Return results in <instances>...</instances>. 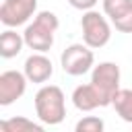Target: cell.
I'll list each match as a JSON object with an SVG mask.
<instances>
[{
  "label": "cell",
  "mask_w": 132,
  "mask_h": 132,
  "mask_svg": "<svg viewBox=\"0 0 132 132\" xmlns=\"http://www.w3.org/2000/svg\"><path fill=\"white\" fill-rule=\"evenodd\" d=\"M33 103L41 124L58 126L66 118V97H64V91L56 85H43L35 93Z\"/></svg>",
  "instance_id": "2"
},
{
  "label": "cell",
  "mask_w": 132,
  "mask_h": 132,
  "mask_svg": "<svg viewBox=\"0 0 132 132\" xmlns=\"http://www.w3.org/2000/svg\"><path fill=\"white\" fill-rule=\"evenodd\" d=\"M80 29H82V41L93 50L107 45V41L111 39V27H109L107 19L93 8L85 10V14L80 19Z\"/></svg>",
  "instance_id": "4"
},
{
  "label": "cell",
  "mask_w": 132,
  "mask_h": 132,
  "mask_svg": "<svg viewBox=\"0 0 132 132\" xmlns=\"http://www.w3.org/2000/svg\"><path fill=\"white\" fill-rule=\"evenodd\" d=\"M37 12V0H4L0 6V21L4 27L25 25Z\"/></svg>",
  "instance_id": "6"
},
{
  "label": "cell",
  "mask_w": 132,
  "mask_h": 132,
  "mask_svg": "<svg viewBox=\"0 0 132 132\" xmlns=\"http://www.w3.org/2000/svg\"><path fill=\"white\" fill-rule=\"evenodd\" d=\"M93 64H95L93 47H89L85 41L68 45L62 52V56H60V66L70 76H82V74H87L93 68Z\"/></svg>",
  "instance_id": "5"
},
{
  "label": "cell",
  "mask_w": 132,
  "mask_h": 132,
  "mask_svg": "<svg viewBox=\"0 0 132 132\" xmlns=\"http://www.w3.org/2000/svg\"><path fill=\"white\" fill-rule=\"evenodd\" d=\"M72 103L78 111H93L97 107H103V101H101V95L97 93V89L87 82V85H78L74 91H72Z\"/></svg>",
  "instance_id": "10"
},
{
  "label": "cell",
  "mask_w": 132,
  "mask_h": 132,
  "mask_svg": "<svg viewBox=\"0 0 132 132\" xmlns=\"http://www.w3.org/2000/svg\"><path fill=\"white\" fill-rule=\"evenodd\" d=\"M103 12L120 33H132V0H103Z\"/></svg>",
  "instance_id": "8"
},
{
  "label": "cell",
  "mask_w": 132,
  "mask_h": 132,
  "mask_svg": "<svg viewBox=\"0 0 132 132\" xmlns=\"http://www.w3.org/2000/svg\"><path fill=\"white\" fill-rule=\"evenodd\" d=\"M111 105H113V109L118 111V116L124 122L132 124V89H120L113 95Z\"/></svg>",
  "instance_id": "12"
},
{
  "label": "cell",
  "mask_w": 132,
  "mask_h": 132,
  "mask_svg": "<svg viewBox=\"0 0 132 132\" xmlns=\"http://www.w3.org/2000/svg\"><path fill=\"white\" fill-rule=\"evenodd\" d=\"M27 74L19 72V70H4L0 74V105L6 107L10 103H14L16 99H21L27 91Z\"/></svg>",
  "instance_id": "7"
},
{
  "label": "cell",
  "mask_w": 132,
  "mask_h": 132,
  "mask_svg": "<svg viewBox=\"0 0 132 132\" xmlns=\"http://www.w3.org/2000/svg\"><path fill=\"white\" fill-rule=\"evenodd\" d=\"M23 45H25L23 33H16L12 27H8V29L0 35V56L6 58V60L19 56L21 50H23Z\"/></svg>",
  "instance_id": "11"
},
{
  "label": "cell",
  "mask_w": 132,
  "mask_h": 132,
  "mask_svg": "<svg viewBox=\"0 0 132 132\" xmlns=\"http://www.w3.org/2000/svg\"><path fill=\"white\" fill-rule=\"evenodd\" d=\"M23 72L27 74L29 82L43 85V82H47V80L52 78V74H54V64H52V60H50L43 52H35V54H31V56L25 60Z\"/></svg>",
  "instance_id": "9"
},
{
  "label": "cell",
  "mask_w": 132,
  "mask_h": 132,
  "mask_svg": "<svg viewBox=\"0 0 132 132\" xmlns=\"http://www.w3.org/2000/svg\"><path fill=\"white\" fill-rule=\"evenodd\" d=\"M0 130L2 132H41L43 126L35 124L29 118H21L19 116V118H10V120L0 122Z\"/></svg>",
  "instance_id": "13"
},
{
  "label": "cell",
  "mask_w": 132,
  "mask_h": 132,
  "mask_svg": "<svg viewBox=\"0 0 132 132\" xmlns=\"http://www.w3.org/2000/svg\"><path fill=\"white\" fill-rule=\"evenodd\" d=\"M60 27V21L54 12L50 10H41L35 14L33 23H29L23 31L25 37V45L31 47L33 52H50L54 45V35Z\"/></svg>",
  "instance_id": "1"
},
{
  "label": "cell",
  "mask_w": 132,
  "mask_h": 132,
  "mask_svg": "<svg viewBox=\"0 0 132 132\" xmlns=\"http://www.w3.org/2000/svg\"><path fill=\"white\" fill-rule=\"evenodd\" d=\"M91 85L101 95L103 107L111 105L113 95L120 91V66L116 62H99L97 66H93Z\"/></svg>",
  "instance_id": "3"
},
{
  "label": "cell",
  "mask_w": 132,
  "mask_h": 132,
  "mask_svg": "<svg viewBox=\"0 0 132 132\" xmlns=\"http://www.w3.org/2000/svg\"><path fill=\"white\" fill-rule=\"evenodd\" d=\"M103 128H105V124H103V120L97 118V116H85V118L78 120L76 126H74L76 132H101Z\"/></svg>",
  "instance_id": "14"
},
{
  "label": "cell",
  "mask_w": 132,
  "mask_h": 132,
  "mask_svg": "<svg viewBox=\"0 0 132 132\" xmlns=\"http://www.w3.org/2000/svg\"><path fill=\"white\" fill-rule=\"evenodd\" d=\"M68 2H70V6L76 8V10H91L99 0H68Z\"/></svg>",
  "instance_id": "15"
}]
</instances>
